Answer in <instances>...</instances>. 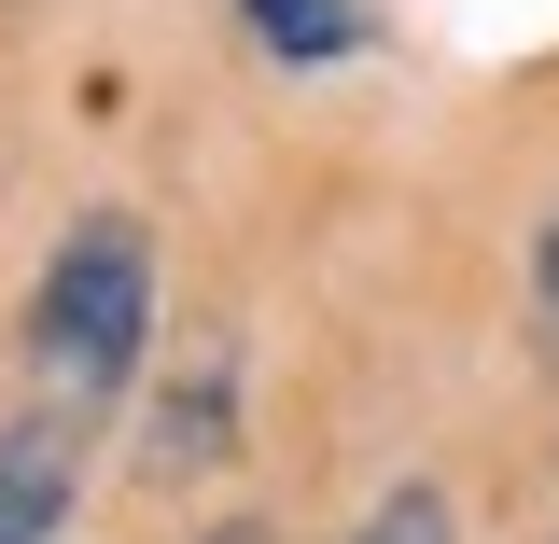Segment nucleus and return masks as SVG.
I'll return each instance as SVG.
<instances>
[{
	"instance_id": "1",
	"label": "nucleus",
	"mask_w": 559,
	"mask_h": 544,
	"mask_svg": "<svg viewBox=\"0 0 559 544\" xmlns=\"http://www.w3.org/2000/svg\"><path fill=\"white\" fill-rule=\"evenodd\" d=\"M154 363V238L127 209H84L57 266L28 279V391L57 419H112Z\"/></svg>"
},
{
	"instance_id": "2",
	"label": "nucleus",
	"mask_w": 559,
	"mask_h": 544,
	"mask_svg": "<svg viewBox=\"0 0 559 544\" xmlns=\"http://www.w3.org/2000/svg\"><path fill=\"white\" fill-rule=\"evenodd\" d=\"M84 433H98V419H57V406H14V419H0V544H57L70 531Z\"/></svg>"
},
{
	"instance_id": "3",
	"label": "nucleus",
	"mask_w": 559,
	"mask_h": 544,
	"mask_svg": "<svg viewBox=\"0 0 559 544\" xmlns=\"http://www.w3.org/2000/svg\"><path fill=\"white\" fill-rule=\"evenodd\" d=\"M266 57H349L364 43V0H238Z\"/></svg>"
},
{
	"instance_id": "4",
	"label": "nucleus",
	"mask_w": 559,
	"mask_h": 544,
	"mask_svg": "<svg viewBox=\"0 0 559 544\" xmlns=\"http://www.w3.org/2000/svg\"><path fill=\"white\" fill-rule=\"evenodd\" d=\"M349 544H462V517H448V488L433 475H392L378 503H364V531Z\"/></svg>"
},
{
	"instance_id": "5",
	"label": "nucleus",
	"mask_w": 559,
	"mask_h": 544,
	"mask_svg": "<svg viewBox=\"0 0 559 544\" xmlns=\"http://www.w3.org/2000/svg\"><path fill=\"white\" fill-rule=\"evenodd\" d=\"M518 307H532V349H546V377H559V196L532 209V238H518Z\"/></svg>"
},
{
	"instance_id": "6",
	"label": "nucleus",
	"mask_w": 559,
	"mask_h": 544,
	"mask_svg": "<svg viewBox=\"0 0 559 544\" xmlns=\"http://www.w3.org/2000/svg\"><path fill=\"white\" fill-rule=\"evenodd\" d=\"M197 544H280V517H210Z\"/></svg>"
}]
</instances>
